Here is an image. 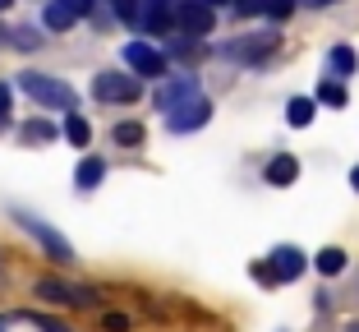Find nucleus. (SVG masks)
Returning a JSON list of instances; mask_svg holds the SVG:
<instances>
[{"label": "nucleus", "instance_id": "f257e3e1", "mask_svg": "<svg viewBox=\"0 0 359 332\" xmlns=\"http://www.w3.org/2000/svg\"><path fill=\"white\" fill-rule=\"evenodd\" d=\"M19 88L28 97H37V102H46V107H69L74 111V88L60 84V79H46V74H19Z\"/></svg>", "mask_w": 359, "mask_h": 332}, {"label": "nucleus", "instance_id": "f03ea898", "mask_svg": "<svg viewBox=\"0 0 359 332\" xmlns=\"http://www.w3.org/2000/svg\"><path fill=\"white\" fill-rule=\"evenodd\" d=\"M93 93L102 97V102H134L143 88H138V79H134V74H97Z\"/></svg>", "mask_w": 359, "mask_h": 332}, {"label": "nucleus", "instance_id": "7ed1b4c3", "mask_svg": "<svg viewBox=\"0 0 359 332\" xmlns=\"http://www.w3.org/2000/svg\"><path fill=\"white\" fill-rule=\"evenodd\" d=\"M37 296H46L51 305H93L88 286H69V281H51V277L37 281Z\"/></svg>", "mask_w": 359, "mask_h": 332}, {"label": "nucleus", "instance_id": "20e7f679", "mask_svg": "<svg viewBox=\"0 0 359 332\" xmlns=\"http://www.w3.org/2000/svg\"><path fill=\"white\" fill-rule=\"evenodd\" d=\"M19 222L28 226V231H32V236H37V240H42V245H46V254H51L55 263H69V258H74V249L65 245V240L55 236V231H51V226H46V222H37V217H28V213H23Z\"/></svg>", "mask_w": 359, "mask_h": 332}, {"label": "nucleus", "instance_id": "39448f33", "mask_svg": "<svg viewBox=\"0 0 359 332\" xmlns=\"http://www.w3.org/2000/svg\"><path fill=\"white\" fill-rule=\"evenodd\" d=\"M125 60L134 65L138 74H166V60H161L152 46H143V42H134V46H125Z\"/></svg>", "mask_w": 359, "mask_h": 332}, {"label": "nucleus", "instance_id": "423d86ee", "mask_svg": "<svg viewBox=\"0 0 359 332\" xmlns=\"http://www.w3.org/2000/svg\"><path fill=\"white\" fill-rule=\"evenodd\" d=\"M276 268H272V281L276 277H299V272H304V254H299V249H276Z\"/></svg>", "mask_w": 359, "mask_h": 332}, {"label": "nucleus", "instance_id": "0eeeda50", "mask_svg": "<svg viewBox=\"0 0 359 332\" xmlns=\"http://www.w3.org/2000/svg\"><path fill=\"white\" fill-rule=\"evenodd\" d=\"M180 23L194 28V32H208L212 28V10L208 5H180Z\"/></svg>", "mask_w": 359, "mask_h": 332}, {"label": "nucleus", "instance_id": "6e6552de", "mask_svg": "<svg viewBox=\"0 0 359 332\" xmlns=\"http://www.w3.org/2000/svg\"><path fill=\"white\" fill-rule=\"evenodd\" d=\"M299 175V166H295V157H276L272 166H267V180L272 185H290Z\"/></svg>", "mask_w": 359, "mask_h": 332}, {"label": "nucleus", "instance_id": "1a4fd4ad", "mask_svg": "<svg viewBox=\"0 0 359 332\" xmlns=\"http://www.w3.org/2000/svg\"><path fill=\"white\" fill-rule=\"evenodd\" d=\"M102 175H106V161H102V157H88L83 166H79V185H83V190H93Z\"/></svg>", "mask_w": 359, "mask_h": 332}, {"label": "nucleus", "instance_id": "9d476101", "mask_svg": "<svg viewBox=\"0 0 359 332\" xmlns=\"http://www.w3.org/2000/svg\"><path fill=\"white\" fill-rule=\"evenodd\" d=\"M341 268H346V254H341V249H323V254H318V272H323V277H337Z\"/></svg>", "mask_w": 359, "mask_h": 332}, {"label": "nucleus", "instance_id": "9b49d317", "mask_svg": "<svg viewBox=\"0 0 359 332\" xmlns=\"http://www.w3.org/2000/svg\"><path fill=\"white\" fill-rule=\"evenodd\" d=\"M203 120H208V107H203V102H194L189 116H170V129H194V125H203Z\"/></svg>", "mask_w": 359, "mask_h": 332}, {"label": "nucleus", "instance_id": "f8f14e48", "mask_svg": "<svg viewBox=\"0 0 359 332\" xmlns=\"http://www.w3.org/2000/svg\"><path fill=\"white\" fill-rule=\"evenodd\" d=\"M285 116H290V125H309V120H313V102H304V97H295Z\"/></svg>", "mask_w": 359, "mask_h": 332}, {"label": "nucleus", "instance_id": "ddd939ff", "mask_svg": "<svg viewBox=\"0 0 359 332\" xmlns=\"http://www.w3.org/2000/svg\"><path fill=\"white\" fill-rule=\"evenodd\" d=\"M74 19H79V14H69L65 5H51V10H46V23H51V28H69Z\"/></svg>", "mask_w": 359, "mask_h": 332}, {"label": "nucleus", "instance_id": "4468645a", "mask_svg": "<svg viewBox=\"0 0 359 332\" xmlns=\"http://www.w3.org/2000/svg\"><path fill=\"white\" fill-rule=\"evenodd\" d=\"M23 139H28V143H46V139H51V125L32 120V125H23Z\"/></svg>", "mask_w": 359, "mask_h": 332}, {"label": "nucleus", "instance_id": "2eb2a0df", "mask_svg": "<svg viewBox=\"0 0 359 332\" xmlns=\"http://www.w3.org/2000/svg\"><path fill=\"white\" fill-rule=\"evenodd\" d=\"M318 97H323V102H332V107H341V102H346V88H341V84H327V79H323Z\"/></svg>", "mask_w": 359, "mask_h": 332}, {"label": "nucleus", "instance_id": "dca6fc26", "mask_svg": "<svg viewBox=\"0 0 359 332\" xmlns=\"http://www.w3.org/2000/svg\"><path fill=\"white\" fill-rule=\"evenodd\" d=\"M65 134H69V139H74L79 148H83V143H88V125H83V120H79V116H69V120H65Z\"/></svg>", "mask_w": 359, "mask_h": 332}, {"label": "nucleus", "instance_id": "f3484780", "mask_svg": "<svg viewBox=\"0 0 359 332\" xmlns=\"http://www.w3.org/2000/svg\"><path fill=\"white\" fill-rule=\"evenodd\" d=\"M332 69H337V74H350V69H355V55H350L346 46H337V51H332Z\"/></svg>", "mask_w": 359, "mask_h": 332}, {"label": "nucleus", "instance_id": "a211bd4d", "mask_svg": "<svg viewBox=\"0 0 359 332\" xmlns=\"http://www.w3.org/2000/svg\"><path fill=\"white\" fill-rule=\"evenodd\" d=\"M116 139H120V143H143V125H120Z\"/></svg>", "mask_w": 359, "mask_h": 332}, {"label": "nucleus", "instance_id": "6ab92c4d", "mask_svg": "<svg viewBox=\"0 0 359 332\" xmlns=\"http://www.w3.org/2000/svg\"><path fill=\"white\" fill-rule=\"evenodd\" d=\"M5 111H10V88L0 84V129H5Z\"/></svg>", "mask_w": 359, "mask_h": 332}, {"label": "nucleus", "instance_id": "aec40b11", "mask_svg": "<svg viewBox=\"0 0 359 332\" xmlns=\"http://www.w3.org/2000/svg\"><path fill=\"white\" fill-rule=\"evenodd\" d=\"M350 180H355V190H359V166H355V175H350Z\"/></svg>", "mask_w": 359, "mask_h": 332}, {"label": "nucleus", "instance_id": "412c9836", "mask_svg": "<svg viewBox=\"0 0 359 332\" xmlns=\"http://www.w3.org/2000/svg\"><path fill=\"white\" fill-rule=\"evenodd\" d=\"M5 5H10V0H0V10H5Z\"/></svg>", "mask_w": 359, "mask_h": 332}]
</instances>
